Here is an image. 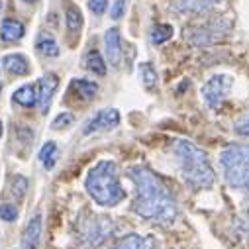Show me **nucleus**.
<instances>
[{
    "instance_id": "f257e3e1",
    "label": "nucleus",
    "mask_w": 249,
    "mask_h": 249,
    "mask_svg": "<svg viewBox=\"0 0 249 249\" xmlns=\"http://www.w3.org/2000/svg\"><path fill=\"white\" fill-rule=\"evenodd\" d=\"M128 175L136 186L132 210L145 220H153L163 226L173 224L178 216V204L167 184L147 167H130Z\"/></svg>"
},
{
    "instance_id": "f03ea898",
    "label": "nucleus",
    "mask_w": 249,
    "mask_h": 249,
    "mask_svg": "<svg viewBox=\"0 0 249 249\" xmlns=\"http://www.w3.org/2000/svg\"><path fill=\"white\" fill-rule=\"evenodd\" d=\"M175 157L178 161L182 178L191 186H195V189H210L214 184L216 173L204 149H200L189 140H177Z\"/></svg>"
},
{
    "instance_id": "7ed1b4c3",
    "label": "nucleus",
    "mask_w": 249,
    "mask_h": 249,
    "mask_svg": "<svg viewBox=\"0 0 249 249\" xmlns=\"http://www.w3.org/2000/svg\"><path fill=\"white\" fill-rule=\"evenodd\" d=\"M85 189L90 198L98 206H116L126 198V191L122 189L118 178V167L114 161H100L96 163L85 178Z\"/></svg>"
},
{
    "instance_id": "20e7f679",
    "label": "nucleus",
    "mask_w": 249,
    "mask_h": 249,
    "mask_svg": "<svg viewBox=\"0 0 249 249\" xmlns=\"http://www.w3.org/2000/svg\"><path fill=\"white\" fill-rule=\"evenodd\" d=\"M224 178L231 189L249 186V153L239 145H230L220 153Z\"/></svg>"
},
{
    "instance_id": "39448f33",
    "label": "nucleus",
    "mask_w": 249,
    "mask_h": 249,
    "mask_svg": "<svg viewBox=\"0 0 249 249\" xmlns=\"http://www.w3.org/2000/svg\"><path fill=\"white\" fill-rule=\"evenodd\" d=\"M231 87H233V79L230 75H214L208 79V83L202 87V98L206 102L208 108H218L226 98L228 94L231 92Z\"/></svg>"
},
{
    "instance_id": "423d86ee",
    "label": "nucleus",
    "mask_w": 249,
    "mask_h": 249,
    "mask_svg": "<svg viewBox=\"0 0 249 249\" xmlns=\"http://www.w3.org/2000/svg\"><path fill=\"white\" fill-rule=\"evenodd\" d=\"M114 233V222L108 216H94L83 230V241L89 249L98 247Z\"/></svg>"
},
{
    "instance_id": "0eeeda50",
    "label": "nucleus",
    "mask_w": 249,
    "mask_h": 249,
    "mask_svg": "<svg viewBox=\"0 0 249 249\" xmlns=\"http://www.w3.org/2000/svg\"><path fill=\"white\" fill-rule=\"evenodd\" d=\"M120 124V112L116 108H104L98 110L85 126H83V136H92L96 132H108L114 130Z\"/></svg>"
},
{
    "instance_id": "6e6552de",
    "label": "nucleus",
    "mask_w": 249,
    "mask_h": 249,
    "mask_svg": "<svg viewBox=\"0 0 249 249\" xmlns=\"http://www.w3.org/2000/svg\"><path fill=\"white\" fill-rule=\"evenodd\" d=\"M104 47H106V59L114 69H120L122 65V36L118 28H110L104 36Z\"/></svg>"
},
{
    "instance_id": "1a4fd4ad",
    "label": "nucleus",
    "mask_w": 249,
    "mask_h": 249,
    "mask_svg": "<svg viewBox=\"0 0 249 249\" xmlns=\"http://www.w3.org/2000/svg\"><path fill=\"white\" fill-rule=\"evenodd\" d=\"M57 85H59V79L57 75L53 73H47L39 79V90H37V104H39V110L41 114H47L49 110V104H51V98L57 90Z\"/></svg>"
},
{
    "instance_id": "9d476101",
    "label": "nucleus",
    "mask_w": 249,
    "mask_h": 249,
    "mask_svg": "<svg viewBox=\"0 0 249 249\" xmlns=\"http://www.w3.org/2000/svg\"><path fill=\"white\" fill-rule=\"evenodd\" d=\"M220 0H173L171 10L175 14H200L212 6H216Z\"/></svg>"
},
{
    "instance_id": "9b49d317",
    "label": "nucleus",
    "mask_w": 249,
    "mask_h": 249,
    "mask_svg": "<svg viewBox=\"0 0 249 249\" xmlns=\"http://www.w3.org/2000/svg\"><path fill=\"white\" fill-rule=\"evenodd\" d=\"M39 239H41V216L36 214L28 222V226L22 233V249H37Z\"/></svg>"
},
{
    "instance_id": "f8f14e48",
    "label": "nucleus",
    "mask_w": 249,
    "mask_h": 249,
    "mask_svg": "<svg viewBox=\"0 0 249 249\" xmlns=\"http://www.w3.org/2000/svg\"><path fill=\"white\" fill-rule=\"evenodd\" d=\"M2 63H4V69L10 73V75H28L30 73V63H28V59L20 53H12V55H6L2 59Z\"/></svg>"
},
{
    "instance_id": "ddd939ff",
    "label": "nucleus",
    "mask_w": 249,
    "mask_h": 249,
    "mask_svg": "<svg viewBox=\"0 0 249 249\" xmlns=\"http://www.w3.org/2000/svg\"><path fill=\"white\" fill-rule=\"evenodd\" d=\"M24 24L22 22H18V20H4L2 22V26H0V37H2V41H8V43H12V41H18V39H22L24 37Z\"/></svg>"
},
{
    "instance_id": "4468645a",
    "label": "nucleus",
    "mask_w": 249,
    "mask_h": 249,
    "mask_svg": "<svg viewBox=\"0 0 249 249\" xmlns=\"http://www.w3.org/2000/svg\"><path fill=\"white\" fill-rule=\"evenodd\" d=\"M114 249H153V243L149 241V237H143L140 233H128L118 241Z\"/></svg>"
},
{
    "instance_id": "2eb2a0df",
    "label": "nucleus",
    "mask_w": 249,
    "mask_h": 249,
    "mask_svg": "<svg viewBox=\"0 0 249 249\" xmlns=\"http://www.w3.org/2000/svg\"><path fill=\"white\" fill-rule=\"evenodd\" d=\"M12 100L18 102L20 106H26V108H32L36 102H37V92H36V87L34 85H24L20 87L14 94H12Z\"/></svg>"
},
{
    "instance_id": "dca6fc26",
    "label": "nucleus",
    "mask_w": 249,
    "mask_h": 249,
    "mask_svg": "<svg viewBox=\"0 0 249 249\" xmlns=\"http://www.w3.org/2000/svg\"><path fill=\"white\" fill-rule=\"evenodd\" d=\"M71 89H75L77 94H79L83 100H92V98L98 94V85L92 83V81H87V79H77V81H73Z\"/></svg>"
},
{
    "instance_id": "f3484780",
    "label": "nucleus",
    "mask_w": 249,
    "mask_h": 249,
    "mask_svg": "<svg viewBox=\"0 0 249 249\" xmlns=\"http://www.w3.org/2000/svg\"><path fill=\"white\" fill-rule=\"evenodd\" d=\"M85 65H87V69L92 71L94 75H100V77L106 75V63H104L102 55H100L96 49H92V51L87 53V57H85Z\"/></svg>"
},
{
    "instance_id": "a211bd4d",
    "label": "nucleus",
    "mask_w": 249,
    "mask_h": 249,
    "mask_svg": "<svg viewBox=\"0 0 249 249\" xmlns=\"http://www.w3.org/2000/svg\"><path fill=\"white\" fill-rule=\"evenodd\" d=\"M57 157H59V149L53 142H47L39 151V161L43 163L45 169H53L57 163Z\"/></svg>"
},
{
    "instance_id": "6ab92c4d",
    "label": "nucleus",
    "mask_w": 249,
    "mask_h": 249,
    "mask_svg": "<svg viewBox=\"0 0 249 249\" xmlns=\"http://www.w3.org/2000/svg\"><path fill=\"white\" fill-rule=\"evenodd\" d=\"M37 51L41 55H45V57H57L59 55V45H57V41L53 37L39 36V39H37Z\"/></svg>"
},
{
    "instance_id": "aec40b11",
    "label": "nucleus",
    "mask_w": 249,
    "mask_h": 249,
    "mask_svg": "<svg viewBox=\"0 0 249 249\" xmlns=\"http://www.w3.org/2000/svg\"><path fill=\"white\" fill-rule=\"evenodd\" d=\"M140 77H142V83H143L145 89L153 90V89L157 87V73H155L153 65L142 63V65H140Z\"/></svg>"
},
{
    "instance_id": "412c9836",
    "label": "nucleus",
    "mask_w": 249,
    "mask_h": 249,
    "mask_svg": "<svg viewBox=\"0 0 249 249\" xmlns=\"http://www.w3.org/2000/svg\"><path fill=\"white\" fill-rule=\"evenodd\" d=\"M171 37H173V28L169 24H157L151 32V43H155V45H161Z\"/></svg>"
},
{
    "instance_id": "4be33fe9",
    "label": "nucleus",
    "mask_w": 249,
    "mask_h": 249,
    "mask_svg": "<svg viewBox=\"0 0 249 249\" xmlns=\"http://www.w3.org/2000/svg\"><path fill=\"white\" fill-rule=\"evenodd\" d=\"M67 28L71 34H79L81 28H83V14L77 6H71L67 10Z\"/></svg>"
},
{
    "instance_id": "5701e85b",
    "label": "nucleus",
    "mask_w": 249,
    "mask_h": 249,
    "mask_svg": "<svg viewBox=\"0 0 249 249\" xmlns=\"http://www.w3.org/2000/svg\"><path fill=\"white\" fill-rule=\"evenodd\" d=\"M73 122H75V116H73L71 112H63V114H59V116L53 120L51 128H53V130H63V128L71 126Z\"/></svg>"
},
{
    "instance_id": "b1692460",
    "label": "nucleus",
    "mask_w": 249,
    "mask_h": 249,
    "mask_svg": "<svg viewBox=\"0 0 249 249\" xmlns=\"http://www.w3.org/2000/svg\"><path fill=\"white\" fill-rule=\"evenodd\" d=\"M0 218H2L4 222L18 220V208L12 206V204H2V206H0Z\"/></svg>"
},
{
    "instance_id": "393cba45",
    "label": "nucleus",
    "mask_w": 249,
    "mask_h": 249,
    "mask_svg": "<svg viewBox=\"0 0 249 249\" xmlns=\"http://www.w3.org/2000/svg\"><path fill=\"white\" fill-rule=\"evenodd\" d=\"M26 191H28V180H26L24 177H16L14 182H12V193H14V196H16V198H22Z\"/></svg>"
},
{
    "instance_id": "a878e982",
    "label": "nucleus",
    "mask_w": 249,
    "mask_h": 249,
    "mask_svg": "<svg viewBox=\"0 0 249 249\" xmlns=\"http://www.w3.org/2000/svg\"><path fill=\"white\" fill-rule=\"evenodd\" d=\"M106 6H108V0H89V8H90V12H94L96 16L104 14V12H106Z\"/></svg>"
},
{
    "instance_id": "bb28decb",
    "label": "nucleus",
    "mask_w": 249,
    "mask_h": 249,
    "mask_svg": "<svg viewBox=\"0 0 249 249\" xmlns=\"http://www.w3.org/2000/svg\"><path fill=\"white\" fill-rule=\"evenodd\" d=\"M235 132H237L239 136L249 138V114H247V116H243V118L235 124Z\"/></svg>"
},
{
    "instance_id": "cd10ccee",
    "label": "nucleus",
    "mask_w": 249,
    "mask_h": 249,
    "mask_svg": "<svg viewBox=\"0 0 249 249\" xmlns=\"http://www.w3.org/2000/svg\"><path fill=\"white\" fill-rule=\"evenodd\" d=\"M124 6H126V0H116V2H114V6H112V12H110V16H112L114 20H118V18L124 14Z\"/></svg>"
},
{
    "instance_id": "c85d7f7f",
    "label": "nucleus",
    "mask_w": 249,
    "mask_h": 249,
    "mask_svg": "<svg viewBox=\"0 0 249 249\" xmlns=\"http://www.w3.org/2000/svg\"><path fill=\"white\" fill-rule=\"evenodd\" d=\"M0 138H2V122H0Z\"/></svg>"
},
{
    "instance_id": "c756f323",
    "label": "nucleus",
    "mask_w": 249,
    "mask_h": 249,
    "mask_svg": "<svg viewBox=\"0 0 249 249\" xmlns=\"http://www.w3.org/2000/svg\"><path fill=\"white\" fill-rule=\"evenodd\" d=\"M24 2H30L32 4V2H37V0H24Z\"/></svg>"
},
{
    "instance_id": "7c9ffc66",
    "label": "nucleus",
    "mask_w": 249,
    "mask_h": 249,
    "mask_svg": "<svg viewBox=\"0 0 249 249\" xmlns=\"http://www.w3.org/2000/svg\"><path fill=\"white\" fill-rule=\"evenodd\" d=\"M0 10H2V2H0Z\"/></svg>"
},
{
    "instance_id": "2f4dec72",
    "label": "nucleus",
    "mask_w": 249,
    "mask_h": 249,
    "mask_svg": "<svg viewBox=\"0 0 249 249\" xmlns=\"http://www.w3.org/2000/svg\"><path fill=\"white\" fill-rule=\"evenodd\" d=\"M0 89H2V85H0Z\"/></svg>"
}]
</instances>
